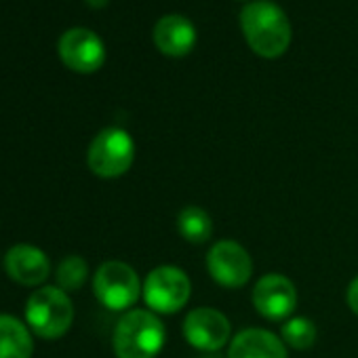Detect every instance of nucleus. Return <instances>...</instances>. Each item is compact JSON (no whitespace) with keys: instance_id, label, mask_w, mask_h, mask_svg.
I'll use <instances>...</instances> for the list:
<instances>
[{"instance_id":"nucleus-1","label":"nucleus","mask_w":358,"mask_h":358,"mask_svg":"<svg viewBox=\"0 0 358 358\" xmlns=\"http://www.w3.org/2000/svg\"><path fill=\"white\" fill-rule=\"evenodd\" d=\"M241 28L253 53L266 59L280 57L291 45V22L270 0H255L241 13Z\"/></svg>"},{"instance_id":"nucleus-2","label":"nucleus","mask_w":358,"mask_h":358,"mask_svg":"<svg viewBox=\"0 0 358 358\" xmlns=\"http://www.w3.org/2000/svg\"><path fill=\"white\" fill-rule=\"evenodd\" d=\"M164 324L152 310H129L114 327L116 358H156L164 345Z\"/></svg>"},{"instance_id":"nucleus-3","label":"nucleus","mask_w":358,"mask_h":358,"mask_svg":"<svg viewBox=\"0 0 358 358\" xmlns=\"http://www.w3.org/2000/svg\"><path fill=\"white\" fill-rule=\"evenodd\" d=\"M28 327L43 339H59L74 322V306L59 287L36 289L26 303Z\"/></svg>"},{"instance_id":"nucleus-4","label":"nucleus","mask_w":358,"mask_h":358,"mask_svg":"<svg viewBox=\"0 0 358 358\" xmlns=\"http://www.w3.org/2000/svg\"><path fill=\"white\" fill-rule=\"evenodd\" d=\"M135 160V141L120 127L99 131L87 152V164L93 175L101 179H116L124 175Z\"/></svg>"},{"instance_id":"nucleus-5","label":"nucleus","mask_w":358,"mask_h":358,"mask_svg":"<svg viewBox=\"0 0 358 358\" xmlns=\"http://www.w3.org/2000/svg\"><path fill=\"white\" fill-rule=\"evenodd\" d=\"M97 301L112 312H129L143 293L137 272L124 262H106L93 276Z\"/></svg>"},{"instance_id":"nucleus-6","label":"nucleus","mask_w":358,"mask_h":358,"mask_svg":"<svg viewBox=\"0 0 358 358\" xmlns=\"http://www.w3.org/2000/svg\"><path fill=\"white\" fill-rule=\"evenodd\" d=\"M190 295V276L177 266H158L145 276L143 299L154 314H175L184 310Z\"/></svg>"},{"instance_id":"nucleus-7","label":"nucleus","mask_w":358,"mask_h":358,"mask_svg":"<svg viewBox=\"0 0 358 358\" xmlns=\"http://www.w3.org/2000/svg\"><path fill=\"white\" fill-rule=\"evenodd\" d=\"M207 270L224 289H241L253 276V259L236 241H217L207 253Z\"/></svg>"},{"instance_id":"nucleus-8","label":"nucleus","mask_w":358,"mask_h":358,"mask_svg":"<svg viewBox=\"0 0 358 358\" xmlns=\"http://www.w3.org/2000/svg\"><path fill=\"white\" fill-rule=\"evenodd\" d=\"M186 341L203 352H217L232 341V324L228 316L215 308H194L188 312L182 324Z\"/></svg>"},{"instance_id":"nucleus-9","label":"nucleus","mask_w":358,"mask_h":358,"mask_svg":"<svg viewBox=\"0 0 358 358\" xmlns=\"http://www.w3.org/2000/svg\"><path fill=\"white\" fill-rule=\"evenodd\" d=\"M253 308L259 316L274 322H285L291 318L297 306V289L293 280L282 274H266L262 276L251 293Z\"/></svg>"},{"instance_id":"nucleus-10","label":"nucleus","mask_w":358,"mask_h":358,"mask_svg":"<svg viewBox=\"0 0 358 358\" xmlns=\"http://www.w3.org/2000/svg\"><path fill=\"white\" fill-rule=\"evenodd\" d=\"M57 51L62 62L78 74L97 72L106 62V47L101 38L87 28H72L64 32L57 43Z\"/></svg>"},{"instance_id":"nucleus-11","label":"nucleus","mask_w":358,"mask_h":358,"mask_svg":"<svg viewBox=\"0 0 358 358\" xmlns=\"http://www.w3.org/2000/svg\"><path fill=\"white\" fill-rule=\"evenodd\" d=\"M5 270L15 282L24 287H38L49 278L51 262L47 253L34 245H15L5 255Z\"/></svg>"},{"instance_id":"nucleus-12","label":"nucleus","mask_w":358,"mask_h":358,"mask_svg":"<svg viewBox=\"0 0 358 358\" xmlns=\"http://www.w3.org/2000/svg\"><path fill=\"white\" fill-rule=\"evenodd\" d=\"M152 38L160 53L169 57H184L196 45V30L194 24L182 15H166L154 26Z\"/></svg>"},{"instance_id":"nucleus-13","label":"nucleus","mask_w":358,"mask_h":358,"mask_svg":"<svg viewBox=\"0 0 358 358\" xmlns=\"http://www.w3.org/2000/svg\"><path fill=\"white\" fill-rule=\"evenodd\" d=\"M228 358H289L287 343L268 329H245L232 337Z\"/></svg>"},{"instance_id":"nucleus-14","label":"nucleus","mask_w":358,"mask_h":358,"mask_svg":"<svg viewBox=\"0 0 358 358\" xmlns=\"http://www.w3.org/2000/svg\"><path fill=\"white\" fill-rule=\"evenodd\" d=\"M34 341L28 327L15 316L0 314V358H32Z\"/></svg>"},{"instance_id":"nucleus-15","label":"nucleus","mask_w":358,"mask_h":358,"mask_svg":"<svg viewBox=\"0 0 358 358\" xmlns=\"http://www.w3.org/2000/svg\"><path fill=\"white\" fill-rule=\"evenodd\" d=\"M177 232L192 245H203L213 236V220L203 207L188 205L177 215Z\"/></svg>"},{"instance_id":"nucleus-16","label":"nucleus","mask_w":358,"mask_h":358,"mask_svg":"<svg viewBox=\"0 0 358 358\" xmlns=\"http://www.w3.org/2000/svg\"><path fill=\"white\" fill-rule=\"evenodd\" d=\"M280 335H282V341L291 345L293 350H308L314 345L318 329L306 316H291L289 320L282 322Z\"/></svg>"},{"instance_id":"nucleus-17","label":"nucleus","mask_w":358,"mask_h":358,"mask_svg":"<svg viewBox=\"0 0 358 358\" xmlns=\"http://www.w3.org/2000/svg\"><path fill=\"white\" fill-rule=\"evenodd\" d=\"M87 276H89V266H87V262L80 255H68L57 266V272H55L57 287L62 291H66V293L78 291L85 285Z\"/></svg>"},{"instance_id":"nucleus-18","label":"nucleus","mask_w":358,"mask_h":358,"mask_svg":"<svg viewBox=\"0 0 358 358\" xmlns=\"http://www.w3.org/2000/svg\"><path fill=\"white\" fill-rule=\"evenodd\" d=\"M345 299H348V306L350 310L358 316V276L352 278V282L348 285V293H345Z\"/></svg>"},{"instance_id":"nucleus-19","label":"nucleus","mask_w":358,"mask_h":358,"mask_svg":"<svg viewBox=\"0 0 358 358\" xmlns=\"http://www.w3.org/2000/svg\"><path fill=\"white\" fill-rule=\"evenodd\" d=\"M87 5H91L93 9H101L108 5V0H87Z\"/></svg>"}]
</instances>
